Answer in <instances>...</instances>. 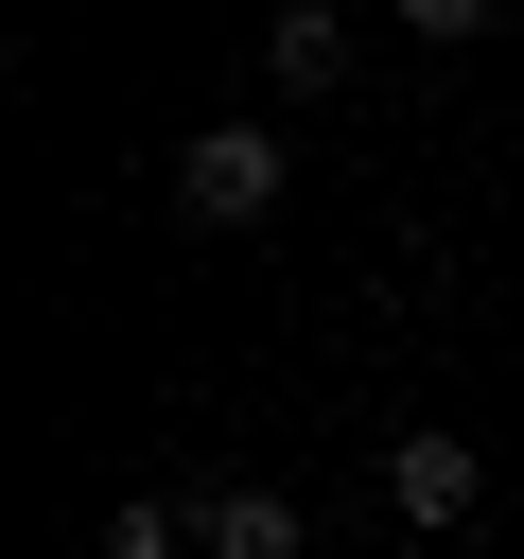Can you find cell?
Here are the masks:
<instances>
[{"label":"cell","instance_id":"6da1fadb","mask_svg":"<svg viewBox=\"0 0 524 559\" xmlns=\"http://www.w3.org/2000/svg\"><path fill=\"white\" fill-rule=\"evenodd\" d=\"M279 175H297L279 122H192V140H175V210H192V227H262Z\"/></svg>","mask_w":524,"mask_h":559},{"label":"cell","instance_id":"8992f818","mask_svg":"<svg viewBox=\"0 0 524 559\" xmlns=\"http://www.w3.org/2000/svg\"><path fill=\"white\" fill-rule=\"evenodd\" d=\"M384 17H402V35H437V52H454V35H489V17H507V0H384Z\"/></svg>","mask_w":524,"mask_h":559},{"label":"cell","instance_id":"5b68a950","mask_svg":"<svg viewBox=\"0 0 524 559\" xmlns=\"http://www.w3.org/2000/svg\"><path fill=\"white\" fill-rule=\"evenodd\" d=\"M175 542H192V507H157V489H122V507H105V559H175Z\"/></svg>","mask_w":524,"mask_h":559},{"label":"cell","instance_id":"3957f363","mask_svg":"<svg viewBox=\"0 0 524 559\" xmlns=\"http://www.w3.org/2000/svg\"><path fill=\"white\" fill-rule=\"evenodd\" d=\"M262 70H279L297 105H314V87H349V17H332V0H279V17H262Z\"/></svg>","mask_w":524,"mask_h":559},{"label":"cell","instance_id":"7a4b0ae2","mask_svg":"<svg viewBox=\"0 0 524 559\" xmlns=\"http://www.w3.org/2000/svg\"><path fill=\"white\" fill-rule=\"evenodd\" d=\"M384 507H402L419 542H454V524L489 507V454H472L454 419H402V437H384Z\"/></svg>","mask_w":524,"mask_h":559},{"label":"cell","instance_id":"277c9868","mask_svg":"<svg viewBox=\"0 0 524 559\" xmlns=\"http://www.w3.org/2000/svg\"><path fill=\"white\" fill-rule=\"evenodd\" d=\"M192 559H297V489H210L192 507Z\"/></svg>","mask_w":524,"mask_h":559}]
</instances>
